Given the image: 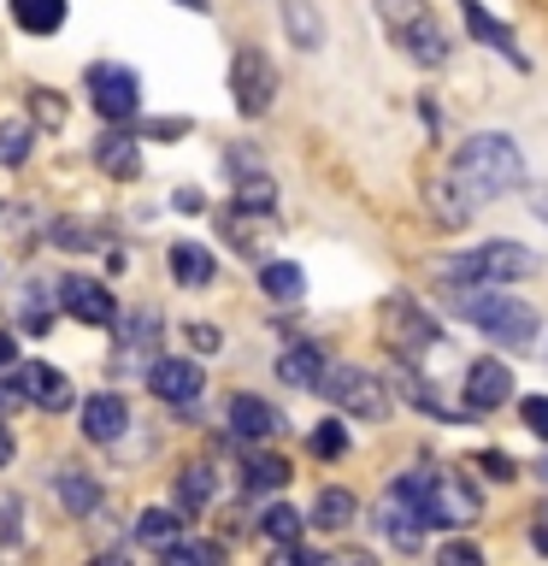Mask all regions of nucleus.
<instances>
[{"instance_id":"obj_43","label":"nucleus","mask_w":548,"mask_h":566,"mask_svg":"<svg viewBox=\"0 0 548 566\" xmlns=\"http://www.w3.org/2000/svg\"><path fill=\"white\" fill-rule=\"evenodd\" d=\"M442 560H477V543H442Z\"/></svg>"},{"instance_id":"obj_28","label":"nucleus","mask_w":548,"mask_h":566,"mask_svg":"<svg viewBox=\"0 0 548 566\" xmlns=\"http://www.w3.org/2000/svg\"><path fill=\"white\" fill-rule=\"evenodd\" d=\"M260 290L272 295V301H301V295H307V272H301L295 260H272L260 272Z\"/></svg>"},{"instance_id":"obj_44","label":"nucleus","mask_w":548,"mask_h":566,"mask_svg":"<svg viewBox=\"0 0 548 566\" xmlns=\"http://www.w3.org/2000/svg\"><path fill=\"white\" fill-rule=\"evenodd\" d=\"M530 212H537V219L548 224V184H537V189H530Z\"/></svg>"},{"instance_id":"obj_47","label":"nucleus","mask_w":548,"mask_h":566,"mask_svg":"<svg viewBox=\"0 0 548 566\" xmlns=\"http://www.w3.org/2000/svg\"><path fill=\"white\" fill-rule=\"evenodd\" d=\"M537 472H542V484H548V460H542V467H537Z\"/></svg>"},{"instance_id":"obj_42","label":"nucleus","mask_w":548,"mask_h":566,"mask_svg":"<svg viewBox=\"0 0 548 566\" xmlns=\"http://www.w3.org/2000/svg\"><path fill=\"white\" fill-rule=\"evenodd\" d=\"M7 366H18V336L0 331V371H7Z\"/></svg>"},{"instance_id":"obj_12","label":"nucleus","mask_w":548,"mask_h":566,"mask_svg":"<svg viewBox=\"0 0 548 566\" xmlns=\"http://www.w3.org/2000/svg\"><path fill=\"white\" fill-rule=\"evenodd\" d=\"M60 307L83 325H118V301L95 277H60Z\"/></svg>"},{"instance_id":"obj_21","label":"nucleus","mask_w":548,"mask_h":566,"mask_svg":"<svg viewBox=\"0 0 548 566\" xmlns=\"http://www.w3.org/2000/svg\"><path fill=\"white\" fill-rule=\"evenodd\" d=\"M171 277L183 283V290H207L212 277H219V260H212L207 242H171Z\"/></svg>"},{"instance_id":"obj_15","label":"nucleus","mask_w":548,"mask_h":566,"mask_svg":"<svg viewBox=\"0 0 548 566\" xmlns=\"http://www.w3.org/2000/svg\"><path fill=\"white\" fill-rule=\"evenodd\" d=\"M378 531H383V537L401 548V555H413V548L424 543V531H431V525H424V513H419L413 502H407V495H401L396 484H389V495L378 502Z\"/></svg>"},{"instance_id":"obj_39","label":"nucleus","mask_w":548,"mask_h":566,"mask_svg":"<svg viewBox=\"0 0 548 566\" xmlns=\"http://www.w3.org/2000/svg\"><path fill=\"white\" fill-rule=\"evenodd\" d=\"M189 343L201 348V354H219V348H224V336H219V325H189Z\"/></svg>"},{"instance_id":"obj_16","label":"nucleus","mask_w":548,"mask_h":566,"mask_svg":"<svg viewBox=\"0 0 548 566\" xmlns=\"http://www.w3.org/2000/svg\"><path fill=\"white\" fill-rule=\"evenodd\" d=\"M148 384H154V396L171 401V407H189V401L207 389L201 366H194V360H177V354H159L154 371H148Z\"/></svg>"},{"instance_id":"obj_19","label":"nucleus","mask_w":548,"mask_h":566,"mask_svg":"<svg viewBox=\"0 0 548 566\" xmlns=\"http://www.w3.org/2000/svg\"><path fill=\"white\" fill-rule=\"evenodd\" d=\"M53 495H60L65 513H77V520H88V513H101V502H106L101 478L88 472V467H60V472H53Z\"/></svg>"},{"instance_id":"obj_17","label":"nucleus","mask_w":548,"mask_h":566,"mask_svg":"<svg viewBox=\"0 0 548 566\" xmlns=\"http://www.w3.org/2000/svg\"><path fill=\"white\" fill-rule=\"evenodd\" d=\"M130 431V401L118 396V389H95V396L83 401V437L88 442H118Z\"/></svg>"},{"instance_id":"obj_37","label":"nucleus","mask_w":548,"mask_h":566,"mask_svg":"<svg viewBox=\"0 0 548 566\" xmlns=\"http://www.w3.org/2000/svg\"><path fill=\"white\" fill-rule=\"evenodd\" d=\"M159 555H166V560H219V548H212V543H177L171 537Z\"/></svg>"},{"instance_id":"obj_13","label":"nucleus","mask_w":548,"mask_h":566,"mask_svg":"<svg viewBox=\"0 0 548 566\" xmlns=\"http://www.w3.org/2000/svg\"><path fill=\"white\" fill-rule=\"evenodd\" d=\"M159 360V313L154 307H136L124 318V343H118V371H154Z\"/></svg>"},{"instance_id":"obj_22","label":"nucleus","mask_w":548,"mask_h":566,"mask_svg":"<svg viewBox=\"0 0 548 566\" xmlns=\"http://www.w3.org/2000/svg\"><path fill=\"white\" fill-rule=\"evenodd\" d=\"M325 371H330V366H325V354H318L313 343L277 354V378L289 384V389H318V384H325Z\"/></svg>"},{"instance_id":"obj_2","label":"nucleus","mask_w":548,"mask_h":566,"mask_svg":"<svg viewBox=\"0 0 548 566\" xmlns=\"http://www.w3.org/2000/svg\"><path fill=\"white\" fill-rule=\"evenodd\" d=\"M454 313L466 318V325L484 331L495 348L530 354V348L542 343L537 307H530V301H519V295H507V290H495V283H472V290H460V295H454Z\"/></svg>"},{"instance_id":"obj_38","label":"nucleus","mask_w":548,"mask_h":566,"mask_svg":"<svg viewBox=\"0 0 548 566\" xmlns=\"http://www.w3.org/2000/svg\"><path fill=\"white\" fill-rule=\"evenodd\" d=\"M53 242H60V248H95V237H88V224H77V219H60V224H53Z\"/></svg>"},{"instance_id":"obj_46","label":"nucleus","mask_w":548,"mask_h":566,"mask_svg":"<svg viewBox=\"0 0 548 566\" xmlns=\"http://www.w3.org/2000/svg\"><path fill=\"white\" fill-rule=\"evenodd\" d=\"M177 7H189V12H207V0H177Z\"/></svg>"},{"instance_id":"obj_40","label":"nucleus","mask_w":548,"mask_h":566,"mask_svg":"<svg viewBox=\"0 0 548 566\" xmlns=\"http://www.w3.org/2000/svg\"><path fill=\"white\" fill-rule=\"evenodd\" d=\"M477 467H484V472L495 478V484H507V478H513V460H507V454H484Z\"/></svg>"},{"instance_id":"obj_34","label":"nucleus","mask_w":548,"mask_h":566,"mask_svg":"<svg viewBox=\"0 0 548 566\" xmlns=\"http://www.w3.org/2000/svg\"><path fill=\"white\" fill-rule=\"evenodd\" d=\"M260 531H265L272 543H301V513H295V507H265Z\"/></svg>"},{"instance_id":"obj_35","label":"nucleus","mask_w":548,"mask_h":566,"mask_svg":"<svg viewBox=\"0 0 548 566\" xmlns=\"http://www.w3.org/2000/svg\"><path fill=\"white\" fill-rule=\"evenodd\" d=\"M342 449H348V424H342V419H325V424H318V431H313V454L336 460Z\"/></svg>"},{"instance_id":"obj_24","label":"nucleus","mask_w":548,"mask_h":566,"mask_svg":"<svg viewBox=\"0 0 548 566\" xmlns=\"http://www.w3.org/2000/svg\"><path fill=\"white\" fill-rule=\"evenodd\" d=\"M401 396L413 401V407H424V413H431V419H442V424H466V419H472L466 407H449V401H442L436 389L419 378V371H401Z\"/></svg>"},{"instance_id":"obj_32","label":"nucleus","mask_w":548,"mask_h":566,"mask_svg":"<svg viewBox=\"0 0 548 566\" xmlns=\"http://www.w3.org/2000/svg\"><path fill=\"white\" fill-rule=\"evenodd\" d=\"M30 142H35V130L24 118H7L0 124V166H24L30 159Z\"/></svg>"},{"instance_id":"obj_23","label":"nucleus","mask_w":548,"mask_h":566,"mask_svg":"<svg viewBox=\"0 0 548 566\" xmlns=\"http://www.w3.org/2000/svg\"><path fill=\"white\" fill-rule=\"evenodd\" d=\"M283 30L301 53H318L325 48V18H318L313 0H283Z\"/></svg>"},{"instance_id":"obj_25","label":"nucleus","mask_w":548,"mask_h":566,"mask_svg":"<svg viewBox=\"0 0 548 566\" xmlns=\"http://www.w3.org/2000/svg\"><path fill=\"white\" fill-rule=\"evenodd\" d=\"M354 513H360L354 490L330 484V490H318V502H313V525H318V531H342V525H354Z\"/></svg>"},{"instance_id":"obj_3","label":"nucleus","mask_w":548,"mask_h":566,"mask_svg":"<svg viewBox=\"0 0 548 566\" xmlns=\"http://www.w3.org/2000/svg\"><path fill=\"white\" fill-rule=\"evenodd\" d=\"M378 18H383L389 42H396L419 71L449 65L454 48H449V30H442V18H436L431 0H378Z\"/></svg>"},{"instance_id":"obj_27","label":"nucleus","mask_w":548,"mask_h":566,"mask_svg":"<svg viewBox=\"0 0 548 566\" xmlns=\"http://www.w3.org/2000/svg\"><path fill=\"white\" fill-rule=\"evenodd\" d=\"M242 484H247V495H272V490H283V484H289V460H283V454H247Z\"/></svg>"},{"instance_id":"obj_36","label":"nucleus","mask_w":548,"mask_h":566,"mask_svg":"<svg viewBox=\"0 0 548 566\" xmlns=\"http://www.w3.org/2000/svg\"><path fill=\"white\" fill-rule=\"evenodd\" d=\"M519 419H525V431L537 437V442H548V396H525L519 401Z\"/></svg>"},{"instance_id":"obj_26","label":"nucleus","mask_w":548,"mask_h":566,"mask_svg":"<svg viewBox=\"0 0 548 566\" xmlns=\"http://www.w3.org/2000/svg\"><path fill=\"white\" fill-rule=\"evenodd\" d=\"M12 24L30 35H53L65 24V0H12Z\"/></svg>"},{"instance_id":"obj_7","label":"nucleus","mask_w":548,"mask_h":566,"mask_svg":"<svg viewBox=\"0 0 548 566\" xmlns=\"http://www.w3.org/2000/svg\"><path fill=\"white\" fill-rule=\"evenodd\" d=\"M230 95H236L242 118H265L277 101V65L260 48H236V60H230Z\"/></svg>"},{"instance_id":"obj_9","label":"nucleus","mask_w":548,"mask_h":566,"mask_svg":"<svg viewBox=\"0 0 548 566\" xmlns=\"http://www.w3.org/2000/svg\"><path fill=\"white\" fill-rule=\"evenodd\" d=\"M12 389L24 401L35 407H48V413H65L71 401H77V389H71V378L60 366H48V360H24V366H12Z\"/></svg>"},{"instance_id":"obj_30","label":"nucleus","mask_w":548,"mask_h":566,"mask_svg":"<svg viewBox=\"0 0 548 566\" xmlns=\"http://www.w3.org/2000/svg\"><path fill=\"white\" fill-rule=\"evenodd\" d=\"M48 301H60V283L42 290V277H30L24 283V331L30 336H48Z\"/></svg>"},{"instance_id":"obj_11","label":"nucleus","mask_w":548,"mask_h":566,"mask_svg":"<svg viewBox=\"0 0 548 566\" xmlns=\"http://www.w3.org/2000/svg\"><path fill=\"white\" fill-rule=\"evenodd\" d=\"M389 325H396V331H389V343H396L407 360H419L424 348H436V343H442L436 318H431V313H419V301H407V295L389 301Z\"/></svg>"},{"instance_id":"obj_1","label":"nucleus","mask_w":548,"mask_h":566,"mask_svg":"<svg viewBox=\"0 0 548 566\" xmlns=\"http://www.w3.org/2000/svg\"><path fill=\"white\" fill-rule=\"evenodd\" d=\"M454 184L472 195V201H502V195L525 189V154L507 130H477L460 142L454 154Z\"/></svg>"},{"instance_id":"obj_29","label":"nucleus","mask_w":548,"mask_h":566,"mask_svg":"<svg viewBox=\"0 0 548 566\" xmlns=\"http://www.w3.org/2000/svg\"><path fill=\"white\" fill-rule=\"evenodd\" d=\"M212 495H219V478H212V467H183V472H177V507L201 513Z\"/></svg>"},{"instance_id":"obj_14","label":"nucleus","mask_w":548,"mask_h":566,"mask_svg":"<svg viewBox=\"0 0 548 566\" xmlns=\"http://www.w3.org/2000/svg\"><path fill=\"white\" fill-rule=\"evenodd\" d=\"M460 12H466V30H472L484 48H495V53H502V60H507L513 71H530V53L519 48V35H513V24H502V18H495V12L484 7V0H460Z\"/></svg>"},{"instance_id":"obj_18","label":"nucleus","mask_w":548,"mask_h":566,"mask_svg":"<svg viewBox=\"0 0 548 566\" xmlns=\"http://www.w3.org/2000/svg\"><path fill=\"white\" fill-rule=\"evenodd\" d=\"M230 431H236L242 442H265V437H277L283 431V413H277V407L272 401H265V396H247V389H242V396H230Z\"/></svg>"},{"instance_id":"obj_41","label":"nucleus","mask_w":548,"mask_h":566,"mask_svg":"<svg viewBox=\"0 0 548 566\" xmlns=\"http://www.w3.org/2000/svg\"><path fill=\"white\" fill-rule=\"evenodd\" d=\"M530 543H537V548H542V555H548V502L537 507V525H530Z\"/></svg>"},{"instance_id":"obj_8","label":"nucleus","mask_w":548,"mask_h":566,"mask_svg":"<svg viewBox=\"0 0 548 566\" xmlns=\"http://www.w3.org/2000/svg\"><path fill=\"white\" fill-rule=\"evenodd\" d=\"M318 396H330L342 413L354 419H378L383 413V384L371 378L366 366H330L325 371V384H318Z\"/></svg>"},{"instance_id":"obj_4","label":"nucleus","mask_w":548,"mask_h":566,"mask_svg":"<svg viewBox=\"0 0 548 566\" xmlns=\"http://www.w3.org/2000/svg\"><path fill=\"white\" fill-rule=\"evenodd\" d=\"M396 490L424 513V525H431V531H449V525H472V520H477V490H472L460 472L413 467V472L396 478Z\"/></svg>"},{"instance_id":"obj_33","label":"nucleus","mask_w":548,"mask_h":566,"mask_svg":"<svg viewBox=\"0 0 548 566\" xmlns=\"http://www.w3.org/2000/svg\"><path fill=\"white\" fill-rule=\"evenodd\" d=\"M24 543V502L12 490H0V555Z\"/></svg>"},{"instance_id":"obj_31","label":"nucleus","mask_w":548,"mask_h":566,"mask_svg":"<svg viewBox=\"0 0 548 566\" xmlns=\"http://www.w3.org/2000/svg\"><path fill=\"white\" fill-rule=\"evenodd\" d=\"M177 525H183V520H177L171 507H148V513L136 520V537L148 543V548H166V543L177 537Z\"/></svg>"},{"instance_id":"obj_45","label":"nucleus","mask_w":548,"mask_h":566,"mask_svg":"<svg viewBox=\"0 0 548 566\" xmlns=\"http://www.w3.org/2000/svg\"><path fill=\"white\" fill-rule=\"evenodd\" d=\"M12 460V437H7V424H0V467Z\"/></svg>"},{"instance_id":"obj_10","label":"nucleus","mask_w":548,"mask_h":566,"mask_svg":"<svg viewBox=\"0 0 548 566\" xmlns=\"http://www.w3.org/2000/svg\"><path fill=\"white\" fill-rule=\"evenodd\" d=\"M502 401H513V371L484 354V360L466 366V401H460V407H466L472 419H484V413H495Z\"/></svg>"},{"instance_id":"obj_6","label":"nucleus","mask_w":548,"mask_h":566,"mask_svg":"<svg viewBox=\"0 0 548 566\" xmlns=\"http://www.w3.org/2000/svg\"><path fill=\"white\" fill-rule=\"evenodd\" d=\"M83 88H88V101H95V113L106 124L136 118V106H141V77L130 65H118V60H95L83 71Z\"/></svg>"},{"instance_id":"obj_5","label":"nucleus","mask_w":548,"mask_h":566,"mask_svg":"<svg viewBox=\"0 0 548 566\" xmlns=\"http://www.w3.org/2000/svg\"><path fill=\"white\" fill-rule=\"evenodd\" d=\"M537 272V254L519 242H477L466 254H449L436 265L442 283H454V290H472V283H519Z\"/></svg>"},{"instance_id":"obj_20","label":"nucleus","mask_w":548,"mask_h":566,"mask_svg":"<svg viewBox=\"0 0 548 566\" xmlns=\"http://www.w3.org/2000/svg\"><path fill=\"white\" fill-rule=\"evenodd\" d=\"M95 166L106 177H118V184H136L141 177V148H136V136H124V130H106L95 142Z\"/></svg>"}]
</instances>
